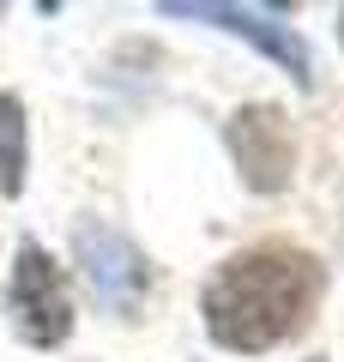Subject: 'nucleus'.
Segmentation results:
<instances>
[{
    "label": "nucleus",
    "mask_w": 344,
    "mask_h": 362,
    "mask_svg": "<svg viewBox=\"0 0 344 362\" xmlns=\"http://www.w3.org/2000/svg\"><path fill=\"white\" fill-rule=\"evenodd\" d=\"M79 247V272H85L91 296L103 302L109 314H139L145 290H151V272H145V254L127 242V235H115L109 223H85L73 235Z\"/></svg>",
    "instance_id": "nucleus-4"
},
{
    "label": "nucleus",
    "mask_w": 344,
    "mask_h": 362,
    "mask_svg": "<svg viewBox=\"0 0 344 362\" xmlns=\"http://www.w3.org/2000/svg\"><path fill=\"white\" fill-rule=\"evenodd\" d=\"M6 308H13V332L25 338V344H37V350H55L73 332V296H67V278L49 259V247H37V242L18 247Z\"/></svg>",
    "instance_id": "nucleus-2"
},
{
    "label": "nucleus",
    "mask_w": 344,
    "mask_h": 362,
    "mask_svg": "<svg viewBox=\"0 0 344 362\" xmlns=\"http://www.w3.org/2000/svg\"><path fill=\"white\" fill-rule=\"evenodd\" d=\"M224 145L254 194H284L296 169V127L278 103H242L224 121Z\"/></svg>",
    "instance_id": "nucleus-3"
},
{
    "label": "nucleus",
    "mask_w": 344,
    "mask_h": 362,
    "mask_svg": "<svg viewBox=\"0 0 344 362\" xmlns=\"http://www.w3.org/2000/svg\"><path fill=\"white\" fill-rule=\"evenodd\" d=\"M338 18H344V13H338Z\"/></svg>",
    "instance_id": "nucleus-8"
},
{
    "label": "nucleus",
    "mask_w": 344,
    "mask_h": 362,
    "mask_svg": "<svg viewBox=\"0 0 344 362\" xmlns=\"http://www.w3.org/2000/svg\"><path fill=\"white\" fill-rule=\"evenodd\" d=\"M0 194H25V109L0 90Z\"/></svg>",
    "instance_id": "nucleus-6"
},
{
    "label": "nucleus",
    "mask_w": 344,
    "mask_h": 362,
    "mask_svg": "<svg viewBox=\"0 0 344 362\" xmlns=\"http://www.w3.org/2000/svg\"><path fill=\"white\" fill-rule=\"evenodd\" d=\"M320 296H326V266L296 242H254L242 254H229L224 266L205 278L200 314L205 338L236 356H260L278 350L314 320Z\"/></svg>",
    "instance_id": "nucleus-1"
},
{
    "label": "nucleus",
    "mask_w": 344,
    "mask_h": 362,
    "mask_svg": "<svg viewBox=\"0 0 344 362\" xmlns=\"http://www.w3.org/2000/svg\"><path fill=\"white\" fill-rule=\"evenodd\" d=\"M308 362H326V356H308Z\"/></svg>",
    "instance_id": "nucleus-7"
},
{
    "label": "nucleus",
    "mask_w": 344,
    "mask_h": 362,
    "mask_svg": "<svg viewBox=\"0 0 344 362\" xmlns=\"http://www.w3.org/2000/svg\"><path fill=\"white\" fill-rule=\"evenodd\" d=\"M164 13H169V18H200V25H217V30H229V37L254 42V49L266 54V61H278L296 85H308V78H314L308 42L296 37L290 25H278V18L254 13V6H236V0H224V6H212V0H164Z\"/></svg>",
    "instance_id": "nucleus-5"
}]
</instances>
